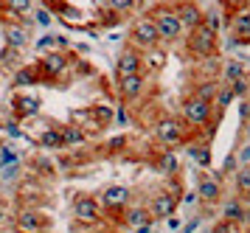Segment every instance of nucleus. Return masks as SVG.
<instances>
[{
  "label": "nucleus",
  "instance_id": "obj_1",
  "mask_svg": "<svg viewBox=\"0 0 250 233\" xmlns=\"http://www.w3.org/2000/svg\"><path fill=\"white\" fill-rule=\"evenodd\" d=\"M180 115H183V121H186V127H191V129H208L211 124H214V118L216 115H222V112H216V107H214V101H205V99H200V96H188V99L183 101V110H180Z\"/></svg>",
  "mask_w": 250,
  "mask_h": 233
},
{
  "label": "nucleus",
  "instance_id": "obj_2",
  "mask_svg": "<svg viewBox=\"0 0 250 233\" xmlns=\"http://www.w3.org/2000/svg\"><path fill=\"white\" fill-rule=\"evenodd\" d=\"M155 22H158V31H160V42L163 45H171V42H180L183 37H186V28H183L180 17H177V11L174 6H166V3H158L155 9L149 11Z\"/></svg>",
  "mask_w": 250,
  "mask_h": 233
},
{
  "label": "nucleus",
  "instance_id": "obj_3",
  "mask_svg": "<svg viewBox=\"0 0 250 233\" xmlns=\"http://www.w3.org/2000/svg\"><path fill=\"white\" fill-rule=\"evenodd\" d=\"M216 37L219 34L216 31H211L208 25H197V28H188L186 31V51L194 56V59H208V56H214V51H216Z\"/></svg>",
  "mask_w": 250,
  "mask_h": 233
},
{
  "label": "nucleus",
  "instance_id": "obj_4",
  "mask_svg": "<svg viewBox=\"0 0 250 233\" xmlns=\"http://www.w3.org/2000/svg\"><path fill=\"white\" fill-rule=\"evenodd\" d=\"M129 42L138 51H149V48L160 45V31H158V22H155L152 14H144V17H138L129 25Z\"/></svg>",
  "mask_w": 250,
  "mask_h": 233
},
{
  "label": "nucleus",
  "instance_id": "obj_5",
  "mask_svg": "<svg viewBox=\"0 0 250 233\" xmlns=\"http://www.w3.org/2000/svg\"><path fill=\"white\" fill-rule=\"evenodd\" d=\"M183 127H186V124H180L177 118L163 115V118L158 121V127H155V138H158V144L163 146V149H180L183 144H188L191 138L186 135Z\"/></svg>",
  "mask_w": 250,
  "mask_h": 233
},
{
  "label": "nucleus",
  "instance_id": "obj_6",
  "mask_svg": "<svg viewBox=\"0 0 250 233\" xmlns=\"http://www.w3.org/2000/svg\"><path fill=\"white\" fill-rule=\"evenodd\" d=\"M68 65H73V54H65V51H45V54L37 59V67H40V73L45 79H59Z\"/></svg>",
  "mask_w": 250,
  "mask_h": 233
},
{
  "label": "nucleus",
  "instance_id": "obj_7",
  "mask_svg": "<svg viewBox=\"0 0 250 233\" xmlns=\"http://www.w3.org/2000/svg\"><path fill=\"white\" fill-rule=\"evenodd\" d=\"M14 228H17V233L48 231V228H51V216H48L45 211H40V208L25 205V208H20V211L14 213Z\"/></svg>",
  "mask_w": 250,
  "mask_h": 233
},
{
  "label": "nucleus",
  "instance_id": "obj_8",
  "mask_svg": "<svg viewBox=\"0 0 250 233\" xmlns=\"http://www.w3.org/2000/svg\"><path fill=\"white\" fill-rule=\"evenodd\" d=\"M104 205L99 197H79V200L73 202V216H76V222L87 225V228H93V225H99L104 219Z\"/></svg>",
  "mask_w": 250,
  "mask_h": 233
},
{
  "label": "nucleus",
  "instance_id": "obj_9",
  "mask_svg": "<svg viewBox=\"0 0 250 233\" xmlns=\"http://www.w3.org/2000/svg\"><path fill=\"white\" fill-rule=\"evenodd\" d=\"M141 70H144V54L138 48H124L115 59V82L132 76V73H141Z\"/></svg>",
  "mask_w": 250,
  "mask_h": 233
},
{
  "label": "nucleus",
  "instance_id": "obj_10",
  "mask_svg": "<svg viewBox=\"0 0 250 233\" xmlns=\"http://www.w3.org/2000/svg\"><path fill=\"white\" fill-rule=\"evenodd\" d=\"M177 197L171 194V191H158L155 197H152V202H149V211H152V219L158 222V219H169L171 213L177 211Z\"/></svg>",
  "mask_w": 250,
  "mask_h": 233
},
{
  "label": "nucleus",
  "instance_id": "obj_11",
  "mask_svg": "<svg viewBox=\"0 0 250 233\" xmlns=\"http://www.w3.org/2000/svg\"><path fill=\"white\" fill-rule=\"evenodd\" d=\"M174 11H177V17H180V22H183L186 31H188V28H197V25H203V20H205V11L200 9L197 0H177Z\"/></svg>",
  "mask_w": 250,
  "mask_h": 233
},
{
  "label": "nucleus",
  "instance_id": "obj_12",
  "mask_svg": "<svg viewBox=\"0 0 250 233\" xmlns=\"http://www.w3.org/2000/svg\"><path fill=\"white\" fill-rule=\"evenodd\" d=\"M144 87H146V70H141V73H132V76L118 79V93H121L124 104H129V101L141 99Z\"/></svg>",
  "mask_w": 250,
  "mask_h": 233
},
{
  "label": "nucleus",
  "instance_id": "obj_13",
  "mask_svg": "<svg viewBox=\"0 0 250 233\" xmlns=\"http://www.w3.org/2000/svg\"><path fill=\"white\" fill-rule=\"evenodd\" d=\"M222 194H225V189H222L219 180H214L211 174L197 177V197H200V202H205V205H216V202L222 200Z\"/></svg>",
  "mask_w": 250,
  "mask_h": 233
},
{
  "label": "nucleus",
  "instance_id": "obj_14",
  "mask_svg": "<svg viewBox=\"0 0 250 233\" xmlns=\"http://www.w3.org/2000/svg\"><path fill=\"white\" fill-rule=\"evenodd\" d=\"M99 200H102L104 211H124L126 202H129V189H124V186H107L99 194Z\"/></svg>",
  "mask_w": 250,
  "mask_h": 233
},
{
  "label": "nucleus",
  "instance_id": "obj_15",
  "mask_svg": "<svg viewBox=\"0 0 250 233\" xmlns=\"http://www.w3.org/2000/svg\"><path fill=\"white\" fill-rule=\"evenodd\" d=\"M40 99L37 96H25V93H20V96H14L12 99V110H14V118H31V115H37L40 112Z\"/></svg>",
  "mask_w": 250,
  "mask_h": 233
},
{
  "label": "nucleus",
  "instance_id": "obj_16",
  "mask_svg": "<svg viewBox=\"0 0 250 233\" xmlns=\"http://www.w3.org/2000/svg\"><path fill=\"white\" fill-rule=\"evenodd\" d=\"M230 34H233L242 45L250 42V9L233 11V17H230Z\"/></svg>",
  "mask_w": 250,
  "mask_h": 233
},
{
  "label": "nucleus",
  "instance_id": "obj_17",
  "mask_svg": "<svg viewBox=\"0 0 250 233\" xmlns=\"http://www.w3.org/2000/svg\"><path fill=\"white\" fill-rule=\"evenodd\" d=\"M121 222L126 225V228H141V225L146 222H155L152 219V211H149V205H132V208H124V216H121Z\"/></svg>",
  "mask_w": 250,
  "mask_h": 233
},
{
  "label": "nucleus",
  "instance_id": "obj_18",
  "mask_svg": "<svg viewBox=\"0 0 250 233\" xmlns=\"http://www.w3.org/2000/svg\"><path fill=\"white\" fill-rule=\"evenodd\" d=\"M34 82H42V73H40L37 62L34 65H20L17 70H14V76H12L14 87H28V85H34Z\"/></svg>",
  "mask_w": 250,
  "mask_h": 233
},
{
  "label": "nucleus",
  "instance_id": "obj_19",
  "mask_svg": "<svg viewBox=\"0 0 250 233\" xmlns=\"http://www.w3.org/2000/svg\"><path fill=\"white\" fill-rule=\"evenodd\" d=\"M62 144L65 149H82V146L87 144V129L79 127V124H70L62 129Z\"/></svg>",
  "mask_w": 250,
  "mask_h": 233
},
{
  "label": "nucleus",
  "instance_id": "obj_20",
  "mask_svg": "<svg viewBox=\"0 0 250 233\" xmlns=\"http://www.w3.org/2000/svg\"><path fill=\"white\" fill-rule=\"evenodd\" d=\"M158 169L166 174V177H177L180 174V157H177V149H163L158 155Z\"/></svg>",
  "mask_w": 250,
  "mask_h": 233
},
{
  "label": "nucleus",
  "instance_id": "obj_21",
  "mask_svg": "<svg viewBox=\"0 0 250 233\" xmlns=\"http://www.w3.org/2000/svg\"><path fill=\"white\" fill-rule=\"evenodd\" d=\"M3 37H6V45L20 48V51H23V48H28V42H31L28 28H25V25H20V22H17V25H6V34H3Z\"/></svg>",
  "mask_w": 250,
  "mask_h": 233
},
{
  "label": "nucleus",
  "instance_id": "obj_22",
  "mask_svg": "<svg viewBox=\"0 0 250 233\" xmlns=\"http://www.w3.org/2000/svg\"><path fill=\"white\" fill-rule=\"evenodd\" d=\"M248 73L245 70V62H239V59H228L225 65H222V73H219V85H233L236 79H242Z\"/></svg>",
  "mask_w": 250,
  "mask_h": 233
},
{
  "label": "nucleus",
  "instance_id": "obj_23",
  "mask_svg": "<svg viewBox=\"0 0 250 233\" xmlns=\"http://www.w3.org/2000/svg\"><path fill=\"white\" fill-rule=\"evenodd\" d=\"M40 149H65V144H62V129H57V127H48L45 132H40V138L34 141Z\"/></svg>",
  "mask_w": 250,
  "mask_h": 233
},
{
  "label": "nucleus",
  "instance_id": "obj_24",
  "mask_svg": "<svg viewBox=\"0 0 250 233\" xmlns=\"http://www.w3.org/2000/svg\"><path fill=\"white\" fill-rule=\"evenodd\" d=\"M188 155L194 157V163H197L200 169H211V146H208V141L191 144L188 146Z\"/></svg>",
  "mask_w": 250,
  "mask_h": 233
},
{
  "label": "nucleus",
  "instance_id": "obj_25",
  "mask_svg": "<svg viewBox=\"0 0 250 233\" xmlns=\"http://www.w3.org/2000/svg\"><path fill=\"white\" fill-rule=\"evenodd\" d=\"M166 65V51L155 45V48H149L146 56H144V70H160V67Z\"/></svg>",
  "mask_w": 250,
  "mask_h": 233
},
{
  "label": "nucleus",
  "instance_id": "obj_26",
  "mask_svg": "<svg viewBox=\"0 0 250 233\" xmlns=\"http://www.w3.org/2000/svg\"><path fill=\"white\" fill-rule=\"evenodd\" d=\"M6 11L17 20H23L34 11V0H6Z\"/></svg>",
  "mask_w": 250,
  "mask_h": 233
},
{
  "label": "nucleus",
  "instance_id": "obj_27",
  "mask_svg": "<svg viewBox=\"0 0 250 233\" xmlns=\"http://www.w3.org/2000/svg\"><path fill=\"white\" fill-rule=\"evenodd\" d=\"M233 189H236L239 197H245L250 191V163L236 169V174H233Z\"/></svg>",
  "mask_w": 250,
  "mask_h": 233
},
{
  "label": "nucleus",
  "instance_id": "obj_28",
  "mask_svg": "<svg viewBox=\"0 0 250 233\" xmlns=\"http://www.w3.org/2000/svg\"><path fill=\"white\" fill-rule=\"evenodd\" d=\"M28 163L34 166V174H37V177H48V180H51L54 174H57V171H54V163H51L48 157H40V155H34L31 160H28Z\"/></svg>",
  "mask_w": 250,
  "mask_h": 233
},
{
  "label": "nucleus",
  "instance_id": "obj_29",
  "mask_svg": "<svg viewBox=\"0 0 250 233\" xmlns=\"http://www.w3.org/2000/svg\"><path fill=\"white\" fill-rule=\"evenodd\" d=\"M59 20L62 22H68V25H82V22H84V14H82L79 9H73V6H62V3H59Z\"/></svg>",
  "mask_w": 250,
  "mask_h": 233
},
{
  "label": "nucleus",
  "instance_id": "obj_30",
  "mask_svg": "<svg viewBox=\"0 0 250 233\" xmlns=\"http://www.w3.org/2000/svg\"><path fill=\"white\" fill-rule=\"evenodd\" d=\"M0 65L17 70V67H20V48H12V45H6V48L0 51Z\"/></svg>",
  "mask_w": 250,
  "mask_h": 233
},
{
  "label": "nucleus",
  "instance_id": "obj_31",
  "mask_svg": "<svg viewBox=\"0 0 250 233\" xmlns=\"http://www.w3.org/2000/svg\"><path fill=\"white\" fill-rule=\"evenodd\" d=\"M233 99H236L233 87H230V85H219V90H216V99H214V107L225 112V107H228V104H230Z\"/></svg>",
  "mask_w": 250,
  "mask_h": 233
},
{
  "label": "nucleus",
  "instance_id": "obj_32",
  "mask_svg": "<svg viewBox=\"0 0 250 233\" xmlns=\"http://www.w3.org/2000/svg\"><path fill=\"white\" fill-rule=\"evenodd\" d=\"M216 90H219V82L208 79V82H203V85H197V87H194V96H200V99H205V101H214L216 99Z\"/></svg>",
  "mask_w": 250,
  "mask_h": 233
},
{
  "label": "nucleus",
  "instance_id": "obj_33",
  "mask_svg": "<svg viewBox=\"0 0 250 233\" xmlns=\"http://www.w3.org/2000/svg\"><path fill=\"white\" fill-rule=\"evenodd\" d=\"M126 146H129V138H126V135H113V138L104 144V152H107V155H121Z\"/></svg>",
  "mask_w": 250,
  "mask_h": 233
},
{
  "label": "nucleus",
  "instance_id": "obj_34",
  "mask_svg": "<svg viewBox=\"0 0 250 233\" xmlns=\"http://www.w3.org/2000/svg\"><path fill=\"white\" fill-rule=\"evenodd\" d=\"M138 3H141V0H104V6L113 9L115 14H126V11L138 9Z\"/></svg>",
  "mask_w": 250,
  "mask_h": 233
},
{
  "label": "nucleus",
  "instance_id": "obj_35",
  "mask_svg": "<svg viewBox=\"0 0 250 233\" xmlns=\"http://www.w3.org/2000/svg\"><path fill=\"white\" fill-rule=\"evenodd\" d=\"M9 163H20V155L12 149V144H0V169H6Z\"/></svg>",
  "mask_w": 250,
  "mask_h": 233
},
{
  "label": "nucleus",
  "instance_id": "obj_36",
  "mask_svg": "<svg viewBox=\"0 0 250 233\" xmlns=\"http://www.w3.org/2000/svg\"><path fill=\"white\" fill-rule=\"evenodd\" d=\"M230 87H233V93H236V99H248V93H250V76L245 73V76L236 79Z\"/></svg>",
  "mask_w": 250,
  "mask_h": 233
},
{
  "label": "nucleus",
  "instance_id": "obj_37",
  "mask_svg": "<svg viewBox=\"0 0 250 233\" xmlns=\"http://www.w3.org/2000/svg\"><path fill=\"white\" fill-rule=\"evenodd\" d=\"M203 22L211 28V31L219 34V25H222V20H219V11H216V9H208V11H205V20H203Z\"/></svg>",
  "mask_w": 250,
  "mask_h": 233
},
{
  "label": "nucleus",
  "instance_id": "obj_38",
  "mask_svg": "<svg viewBox=\"0 0 250 233\" xmlns=\"http://www.w3.org/2000/svg\"><path fill=\"white\" fill-rule=\"evenodd\" d=\"M34 45L40 48V51H54V48H57V37H54V34H42Z\"/></svg>",
  "mask_w": 250,
  "mask_h": 233
},
{
  "label": "nucleus",
  "instance_id": "obj_39",
  "mask_svg": "<svg viewBox=\"0 0 250 233\" xmlns=\"http://www.w3.org/2000/svg\"><path fill=\"white\" fill-rule=\"evenodd\" d=\"M236 169H239V157H236V152H230V155L222 160V171H225V174H236Z\"/></svg>",
  "mask_w": 250,
  "mask_h": 233
},
{
  "label": "nucleus",
  "instance_id": "obj_40",
  "mask_svg": "<svg viewBox=\"0 0 250 233\" xmlns=\"http://www.w3.org/2000/svg\"><path fill=\"white\" fill-rule=\"evenodd\" d=\"M211 233H236V222H228V219H219V222L211 228Z\"/></svg>",
  "mask_w": 250,
  "mask_h": 233
},
{
  "label": "nucleus",
  "instance_id": "obj_41",
  "mask_svg": "<svg viewBox=\"0 0 250 233\" xmlns=\"http://www.w3.org/2000/svg\"><path fill=\"white\" fill-rule=\"evenodd\" d=\"M20 174V163H9L6 169H0V180H14Z\"/></svg>",
  "mask_w": 250,
  "mask_h": 233
},
{
  "label": "nucleus",
  "instance_id": "obj_42",
  "mask_svg": "<svg viewBox=\"0 0 250 233\" xmlns=\"http://www.w3.org/2000/svg\"><path fill=\"white\" fill-rule=\"evenodd\" d=\"M239 118H242V124H250V101L248 99H239Z\"/></svg>",
  "mask_w": 250,
  "mask_h": 233
},
{
  "label": "nucleus",
  "instance_id": "obj_43",
  "mask_svg": "<svg viewBox=\"0 0 250 233\" xmlns=\"http://www.w3.org/2000/svg\"><path fill=\"white\" fill-rule=\"evenodd\" d=\"M3 129H6V135H9V138H25V132L17 127V121H6V127H3Z\"/></svg>",
  "mask_w": 250,
  "mask_h": 233
},
{
  "label": "nucleus",
  "instance_id": "obj_44",
  "mask_svg": "<svg viewBox=\"0 0 250 233\" xmlns=\"http://www.w3.org/2000/svg\"><path fill=\"white\" fill-rule=\"evenodd\" d=\"M34 20L40 22V25H51V11H48V9H37L34 11Z\"/></svg>",
  "mask_w": 250,
  "mask_h": 233
},
{
  "label": "nucleus",
  "instance_id": "obj_45",
  "mask_svg": "<svg viewBox=\"0 0 250 233\" xmlns=\"http://www.w3.org/2000/svg\"><path fill=\"white\" fill-rule=\"evenodd\" d=\"M166 191H171V194H174L177 200H183V186H180V180L171 177V180H169V186H166Z\"/></svg>",
  "mask_w": 250,
  "mask_h": 233
},
{
  "label": "nucleus",
  "instance_id": "obj_46",
  "mask_svg": "<svg viewBox=\"0 0 250 233\" xmlns=\"http://www.w3.org/2000/svg\"><path fill=\"white\" fill-rule=\"evenodd\" d=\"M236 157H239V166H248L250 163V146H242L236 152Z\"/></svg>",
  "mask_w": 250,
  "mask_h": 233
},
{
  "label": "nucleus",
  "instance_id": "obj_47",
  "mask_svg": "<svg viewBox=\"0 0 250 233\" xmlns=\"http://www.w3.org/2000/svg\"><path fill=\"white\" fill-rule=\"evenodd\" d=\"M115 121L121 124V127H126V124H129V115H126V107H124V104L115 110Z\"/></svg>",
  "mask_w": 250,
  "mask_h": 233
},
{
  "label": "nucleus",
  "instance_id": "obj_48",
  "mask_svg": "<svg viewBox=\"0 0 250 233\" xmlns=\"http://www.w3.org/2000/svg\"><path fill=\"white\" fill-rule=\"evenodd\" d=\"M200 225H203V216H194L191 222L183 228V233H197V231H200Z\"/></svg>",
  "mask_w": 250,
  "mask_h": 233
},
{
  "label": "nucleus",
  "instance_id": "obj_49",
  "mask_svg": "<svg viewBox=\"0 0 250 233\" xmlns=\"http://www.w3.org/2000/svg\"><path fill=\"white\" fill-rule=\"evenodd\" d=\"M166 222H169V231H180V228H183V225H180V219H177L174 213H171V216L166 219Z\"/></svg>",
  "mask_w": 250,
  "mask_h": 233
},
{
  "label": "nucleus",
  "instance_id": "obj_50",
  "mask_svg": "<svg viewBox=\"0 0 250 233\" xmlns=\"http://www.w3.org/2000/svg\"><path fill=\"white\" fill-rule=\"evenodd\" d=\"M200 197H197V191H188V194H183V202L186 205H191V202H197Z\"/></svg>",
  "mask_w": 250,
  "mask_h": 233
},
{
  "label": "nucleus",
  "instance_id": "obj_51",
  "mask_svg": "<svg viewBox=\"0 0 250 233\" xmlns=\"http://www.w3.org/2000/svg\"><path fill=\"white\" fill-rule=\"evenodd\" d=\"M155 231V222H146V225H141V228H135V233H152Z\"/></svg>",
  "mask_w": 250,
  "mask_h": 233
},
{
  "label": "nucleus",
  "instance_id": "obj_52",
  "mask_svg": "<svg viewBox=\"0 0 250 233\" xmlns=\"http://www.w3.org/2000/svg\"><path fill=\"white\" fill-rule=\"evenodd\" d=\"M6 222V211H3V208H0V225Z\"/></svg>",
  "mask_w": 250,
  "mask_h": 233
},
{
  "label": "nucleus",
  "instance_id": "obj_53",
  "mask_svg": "<svg viewBox=\"0 0 250 233\" xmlns=\"http://www.w3.org/2000/svg\"><path fill=\"white\" fill-rule=\"evenodd\" d=\"M245 205H248V208H250V191H248V194H245Z\"/></svg>",
  "mask_w": 250,
  "mask_h": 233
},
{
  "label": "nucleus",
  "instance_id": "obj_54",
  "mask_svg": "<svg viewBox=\"0 0 250 233\" xmlns=\"http://www.w3.org/2000/svg\"><path fill=\"white\" fill-rule=\"evenodd\" d=\"M99 233H118V231H99Z\"/></svg>",
  "mask_w": 250,
  "mask_h": 233
},
{
  "label": "nucleus",
  "instance_id": "obj_55",
  "mask_svg": "<svg viewBox=\"0 0 250 233\" xmlns=\"http://www.w3.org/2000/svg\"><path fill=\"white\" fill-rule=\"evenodd\" d=\"M31 233H45V231H31Z\"/></svg>",
  "mask_w": 250,
  "mask_h": 233
},
{
  "label": "nucleus",
  "instance_id": "obj_56",
  "mask_svg": "<svg viewBox=\"0 0 250 233\" xmlns=\"http://www.w3.org/2000/svg\"><path fill=\"white\" fill-rule=\"evenodd\" d=\"M208 233H211V231H208Z\"/></svg>",
  "mask_w": 250,
  "mask_h": 233
}]
</instances>
